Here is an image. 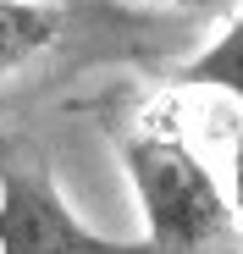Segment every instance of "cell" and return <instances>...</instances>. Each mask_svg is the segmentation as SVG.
Masks as SVG:
<instances>
[{"label":"cell","mask_w":243,"mask_h":254,"mask_svg":"<svg viewBox=\"0 0 243 254\" xmlns=\"http://www.w3.org/2000/svg\"><path fill=\"white\" fill-rule=\"evenodd\" d=\"M127 183L144 210L149 254H232L238 243L232 204L177 133H133Z\"/></svg>","instance_id":"1"},{"label":"cell","mask_w":243,"mask_h":254,"mask_svg":"<svg viewBox=\"0 0 243 254\" xmlns=\"http://www.w3.org/2000/svg\"><path fill=\"white\" fill-rule=\"evenodd\" d=\"M0 254H149L144 238H105L66 210L50 166L0 149Z\"/></svg>","instance_id":"2"},{"label":"cell","mask_w":243,"mask_h":254,"mask_svg":"<svg viewBox=\"0 0 243 254\" xmlns=\"http://www.w3.org/2000/svg\"><path fill=\"white\" fill-rule=\"evenodd\" d=\"M61 33V11L39 6V0H0V77L50 50Z\"/></svg>","instance_id":"3"},{"label":"cell","mask_w":243,"mask_h":254,"mask_svg":"<svg viewBox=\"0 0 243 254\" xmlns=\"http://www.w3.org/2000/svg\"><path fill=\"white\" fill-rule=\"evenodd\" d=\"M182 83H199V89H227L243 100V11L232 17V28L216 39L210 50H199L182 66Z\"/></svg>","instance_id":"4"},{"label":"cell","mask_w":243,"mask_h":254,"mask_svg":"<svg viewBox=\"0 0 243 254\" xmlns=\"http://www.w3.org/2000/svg\"><path fill=\"white\" fill-rule=\"evenodd\" d=\"M232 221H238V232H243V138H238V149H232Z\"/></svg>","instance_id":"5"},{"label":"cell","mask_w":243,"mask_h":254,"mask_svg":"<svg viewBox=\"0 0 243 254\" xmlns=\"http://www.w3.org/2000/svg\"><path fill=\"white\" fill-rule=\"evenodd\" d=\"M155 6H182V11H227V6H238V0H155Z\"/></svg>","instance_id":"6"}]
</instances>
